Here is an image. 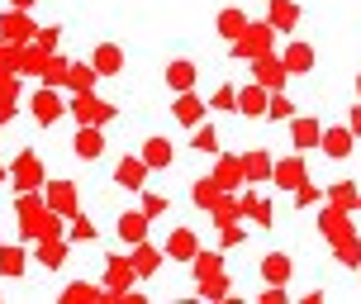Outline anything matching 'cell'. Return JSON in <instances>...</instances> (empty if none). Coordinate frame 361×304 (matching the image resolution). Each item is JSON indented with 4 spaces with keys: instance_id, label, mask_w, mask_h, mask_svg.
I'll list each match as a JSON object with an SVG mask.
<instances>
[{
    "instance_id": "1",
    "label": "cell",
    "mask_w": 361,
    "mask_h": 304,
    "mask_svg": "<svg viewBox=\"0 0 361 304\" xmlns=\"http://www.w3.org/2000/svg\"><path fill=\"white\" fill-rule=\"evenodd\" d=\"M67 114H72L76 124H109V119H114V105H109V100H100L95 90H72Z\"/></svg>"
},
{
    "instance_id": "2",
    "label": "cell",
    "mask_w": 361,
    "mask_h": 304,
    "mask_svg": "<svg viewBox=\"0 0 361 304\" xmlns=\"http://www.w3.org/2000/svg\"><path fill=\"white\" fill-rule=\"evenodd\" d=\"M271 38H276V29H271V24H247V29L233 38V57L252 62V57L271 53Z\"/></svg>"
},
{
    "instance_id": "3",
    "label": "cell",
    "mask_w": 361,
    "mask_h": 304,
    "mask_svg": "<svg viewBox=\"0 0 361 304\" xmlns=\"http://www.w3.org/2000/svg\"><path fill=\"white\" fill-rule=\"evenodd\" d=\"M10 186L15 190H43V162L34 152H19L15 166H10Z\"/></svg>"
},
{
    "instance_id": "4",
    "label": "cell",
    "mask_w": 361,
    "mask_h": 304,
    "mask_svg": "<svg viewBox=\"0 0 361 304\" xmlns=\"http://www.w3.org/2000/svg\"><path fill=\"white\" fill-rule=\"evenodd\" d=\"M133 281H138V276H133V267H128V257H109L105 262V300L119 304V295H128Z\"/></svg>"
},
{
    "instance_id": "5",
    "label": "cell",
    "mask_w": 361,
    "mask_h": 304,
    "mask_svg": "<svg viewBox=\"0 0 361 304\" xmlns=\"http://www.w3.org/2000/svg\"><path fill=\"white\" fill-rule=\"evenodd\" d=\"M43 200H48V209L62 219L76 214V186L72 181H43Z\"/></svg>"
},
{
    "instance_id": "6",
    "label": "cell",
    "mask_w": 361,
    "mask_h": 304,
    "mask_svg": "<svg viewBox=\"0 0 361 304\" xmlns=\"http://www.w3.org/2000/svg\"><path fill=\"white\" fill-rule=\"evenodd\" d=\"M252 81H257V86H267V90H281L290 81V72L281 67V57L262 53V57H252Z\"/></svg>"
},
{
    "instance_id": "7",
    "label": "cell",
    "mask_w": 361,
    "mask_h": 304,
    "mask_svg": "<svg viewBox=\"0 0 361 304\" xmlns=\"http://www.w3.org/2000/svg\"><path fill=\"white\" fill-rule=\"evenodd\" d=\"M271 186H276V190H295V186H300V181H305V157H300V152H295V157H281V162H271Z\"/></svg>"
},
{
    "instance_id": "8",
    "label": "cell",
    "mask_w": 361,
    "mask_h": 304,
    "mask_svg": "<svg viewBox=\"0 0 361 304\" xmlns=\"http://www.w3.org/2000/svg\"><path fill=\"white\" fill-rule=\"evenodd\" d=\"M204 100H200L195 90H176V105H171V119L176 124H185V128H195V124H204Z\"/></svg>"
},
{
    "instance_id": "9",
    "label": "cell",
    "mask_w": 361,
    "mask_h": 304,
    "mask_svg": "<svg viewBox=\"0 0 361 304\" xmlns=\"http://www.w3.org/2000/svg\"><path fill=\"white\" fill-rule=\"evenodd\" d=\"M267 95H271V90H267V86H257V81H252V86H243V90H238L233 109L243 114V119H267Z\"/></svg>"
},
{
    "instance_id": "10",
    "label": "cell",
    "mask_w": 361,
    "mask_h": 304,
    "mask_svg": "<svg viewBox=\"0 0 361 304\" xmlns=\"http://www.w3.org/2000/svg\"><path fill=\"white\" fill-rule=\"evenodd\" d=\"M62 114H67V105H62V95H57V86H43V90L34 95V119H38L43 128H48V124H57Z\"/></svg>"
},
{
    "instance_id": "11",
    "label": "cell",
    "mask_w": 361,
    "mask_h": 304,
    "mask_svg": "<svg viewBox=\"0 0 361 304\" xmlns=\"http://www.w3.org/2000/svg\"><path fill=\"white\" fill-rule=\"evenodd\" d=\"M29 38H34V24H29V15H24V10H10V15L0 19V43H5V48L29 43Z\"/></svg>"
},
{
    "instance_id": "12",
    "label": "cell",
    "mask_w": 361,
    "mask_h": 304,
    "mask_svg": "<svg viewBox=\"0 0 361 304\" xmlns=\"http://www.w3.org/2000/svg\"><path fill=\"white\" fill-rule=\"evenodd\" d=\"M319 133H324V124H319L314 114H300V119H290V143H295V152H309V147H319Z\"/></svg>"
},
{
    "instance_id": "13",
    "label": "cell",
    "mask_w": 361,
    "mask_h": 304,
    "mask_svg": "<svg viewBox=\"0 0 361 304\" xmlns=\"http://www.w3.org/2000/svg\"><path fill=\"white\" fill-rule=\"evenodd\" d=\"M72 152L81 162H95L100 152H105V138H100V124H81L76 128V138H72Z\"/></svg>"
},
{
    "instance_id": "14",
    "label": "cell",
    "mask_w": 361,
    "mask_h": 304,
    "mask_svg": "<svg viewBox=\"0 0 361 304\" xmlns=\"http://www.w3.org/2000/svg\"><path fill=\"white\" fill-rule=\"evenodd\" d=\"M352 143H357V133H352V128H324V133H319V147H324L333 162L352 157Z\"/></svg>"
},
{
    "instance_id": "15",
    "label": "cell",
    "mask_w": 361,
    "mask_h": 304,
    "mask_svg": "<svg viewBox=\"0 0 361 304\" xmlns=\"http://www.w3.org/2000/svg\"><path fill=\"white\" fill-rule=\"evenodd\" d=\"M147 166L143 157H119V166H114V181L124 186V190H143V181H147Z\"/></svg>"
},
{
    "instance_id": "16",
    "label": "cell",
    "mask_w": 361,
    "mask_h": 304,
    "mask_svg": "<svg viewBox=\"0 0 361 304\" xmlns=\"http://www.w3.org/2000/svg\"><path fill=\"white\" fill-rule=\"evenodd\" d=\"M267 24L276 29V34H290V29L300 24V5H295V0H271L267 5Z\"/></svg>"
},
{
    "instance_id": "17",
    "label": "cell",
    "mask_w": 361,
    "mask_h": 304,
    "mask_svg": "<svg viewBox=\"0 0 361 304\" xmlns=\"http://www.w3.org/2000/svg\"><path fill=\"white\" fill-rule=\"evenodd\" d=\"M114 229H119V238H124L128 248H133V243H143V238H147L152 219H147L143 209H128V214H119V224H114Z\"/></svg>"
},
{
    "instance_id": "18",
    "label": "cell",
    "mask_w": 361,
    "mask_h": 304,
    "mask_svg": "<svg viewBox=\"0 0 361 304\" xmlns=\"http://www.w3.org/2000/svg\"><path fill=\"white\" fill-rule=\"evenodd\" d=\"M281 67H286L290 76H309L314 72V48H309V43H290L286 53H281Z\"/></svg>"
},
{
    "instance_id": "19",
    "label": "cell",
    "mask_w": 361,
    "mask_h": 304,
    "mask_svg": "<svg viewBox=\"0 0 361 304\" xmlns=\"http://www.w3.org/2000/svg\"><path fill=\"white\" fill-rule=\"evenodd\" d=\"M90 67H95L100 76H119L124 72V48H119V43H100L95 57H90Z\"/></svg>"
},
{
    "instance_id": "20",
    "label": "cell",
    "mask_w": 361,
    "mask_h": 304,
    "mask_svg": "<svg viewBox=\"0 0 361 304\" xmlns=\"http://www.w3.org/2000/svg\"><path fill=\"white\" fill-rule=\"evenodd\" d=\"M128 267H133V276H157V267H162V252L152 248V243H133V257H128Z\"/></svg>"
},
{
    "instance_id": "21",
    "label": "cell",
    "mask_w": 361,
    "mask_h": 304,
    "mask_svg": "<svg viewBox=\"0 0 361 304\" xmlns=\"http://www.w3.org/2000/svg\"><path fill=\"white\" fill-rule=\"evenodd\" d=\"M34 262L43 271H62V262H67V243H62V238H38Z\"/></svg>"
},
{
    "instance_id": "22",
    "label": "cell",
    "mask_w": 361,
    "mask_h": 304,
    "mask_svg": "<svg viewBox=\"0 0 361 304\" xmlns=\"http://www.w3.org/2000/svg\"><path fill=\"white\" fill-rule=\"evenodd\" d=\"M290 271H295V262H290L286 252H267V257H262V281H267V286H286Z\"/></svg>"
},
{
    "instance_id": "23",
    "label": "cell",
    "mask_w": 361,
    "mask_h": 304,
    "mask_svg": "<svg viewBox=\"0 0 361 304\" xmlns=\"http://www.w3.org/2000/svg\"><path fill=\"white\" fill-rule=\"evenodd\" d=\"M195 252H200V238L190 229H176L171 238H166V257H171V262H190Z\"/></svg>"
},
{
    "instance_id": "24",
    "label": "cell",
    "mask_w": 361,
    "mask_h": 304,
    "mask_svg": "<svg viewBox=\"0 0 361 304\" xmlns=\"http://www.w3.org/2000/svg\"><path fill=\"white\" fill-rule=\"evenodd\" d=\"M195 81H200V67L185 62V57H176V62L166 67V86L171 90H195Z\"/></svg>"
},
{
    "instance_id": "25",
    "label": "cell",
    "mask_w": 361,
    "mask_h": 304,
    "mask_svg": "<svg viewBox=\"0 0 361 304\" xmlns=\"http://www.w3.org/2000/svg\"><path fill=\"white\" fill-rule=\"evenodd\" d=\"M214 186H219V190H238V186H247V181H243V157H219Z\"/></svg>"
},
{
    "instance_id": "26",
    "label": "cell",
    "mask_w": 361,
    "mask_h": 304,
    "mask_svg": "<svg viewBox=\"0 0 361 304\" xmlns=\"http://www.w3.org/2000/svg\"><path fill=\"white\" fill-rule=\"evenodd\" d=\"M62 304H105V286H90V281H72L62 290Z\"/></svg>"
},
{
    "instance_id": "27",
    "label": "cell",
    "mask_w": 361,
    "mask_h": 304,
    "mask_svg": "<svg viewBox=\"0 0 361 304\" xmlns=\"http://www.w3.org/2000/svg\"><path fill=\"white\" fill-rule=\"evenodd\" d=\"M138 157H143L147 166H171L176 147H171V138H162V133H157V138H147V143H143V152H138Z\"/></svg>"
},
{
    "instance_id": "28",
    "label": "cell",
    "mask_w": 361,
    "mask_h": 304,
    "mask_svg": "<svg viewBox=\"0 0 361 304\" xmlns=\"http://www.w3.org/2000/svg\"><path fill=\"white\" fill-rule=\"evenodd\" d=\"M319 233H324L328 243H338L343 233H352V224H347V209H338V205H328L324 219H319Z\"/></svg>"
},
{
    "instance_id": "29",
    "label": "cell",
    "mask_w": 361,
    "mask_h": 304,
    "mask_svg": "<svg viewBox=\"0 0 361 304\" xmlns=\"http://www.w3.org/2000/svg\"><path fill=\"white\" fill-rule=\"evenodd\" d=\"M24 271H29V257H24V248H5V243H0V276L19 281Z\"/></svg>"
},
{
    "instance_id": "30",
    "label": "cell",
    "mask_w": 361,
    "mask_h": 304,
    "mask_svg": "<svg viewBox=\"0 0 361 304\" xmlns=\"http://www.w3.org/2000/svg\"><path fill=\"white\" fill-rule=\"evenodd\" d=\"M333 257H338L343 267L357 271V267H361V238H357V233H343V238L333 243Z\"/></svg>"
},
{
    "instance_id": "31",
    "label": "cell",
    "mask_w": 361,
    "mask_h": 304,
    "mask_svg": "<svg viewBox=\"0 0 361 304\" xmlns=\"http://www.w3.org/2000/svg\"><path fill=\"white\" fill-rule=\"evenodd\" d=\"M95 81H100V72L90 62H67V86L72 90H95Z\"/></svg>"
},
{
    "instance_id": "32",
    "label": "cell",
    "mask_w": 361,
    "mask_h": 304,
    "mask_svg": "<svg viewBox=\"0 0 361 304\" xmlns=\"http://www.w3.org/2000/svg\"><path fill=\"white\" fill-rule=\"evenodd\" d=\"M357 186H352V181H333V186H328V205H338V209H347V214H352V209H357Z\"/></svg>"
},
{
    "instance_id": "33",
    "label": "cell",
    "mask_w": 361,
    "mask_h": 304,
    "mask_svg": "<svg viewBox=\"0 0 361 304\" xmlns=\"http://www.w3.org/2000/svg\"><path fill=\"white\" fill-rule=\"evenodd\" d=\"M214 24H219V34H224V38H228V43H233V38L243 34L247 24H252V19L243 15V10H219V19H214Z\"/></svg>"
},
{
    "instance_id": "34",
    "label": "cell",
    "mask_w": 361,
    "mask_h": 304,
    "mask_svg": "<svg viewBox=\"0 0 361 304\" xmlns=\"http://www.w3.org/2000/svg\"><path fill=\"white\" fill-rule=\"evenodd\" d=\"M38 76H43V86H67V62L62 57H43V67H38Z\"/></svg>"
},
{
    "instance_id": "35",
    "label": "cell",
    "mask_w": 361,
    "mask_h": 304,
    "mask_svg": "<svg viewBox=\"0 0 361 304\" xmlns=\"http://www.w3.org/2000/svg\"><path fill=\"white\" fill-rule=\"evenodd\" d=\"M271 176V157L267 152H247L243 157V181H267Z\"/></svg>"
},
{
    "instance_id": "36",
    "label": "cell",
    "mask_w": 361,
    "mask_h": 304,
    "mask_svg": "<svg viewBox=\"0 0 361 304\" xmlns=\"http://www.w3.org/2000/svg\"><path fill=\"white\" fill-rule=\"evenodd\" d=\"M228 295V276H200V300H224Z\"/></svg>"
},
{
    "instance_id": "37",
    "label": "cell",
    "mask_w": 361,
    "mask_h": 304,
    "mask_svg": "<svg viewBox=\"0 0 361 304\" xmlns=\"http://www.w3.org/2000/svg\"><path fill=\"white\" fill-rule=\"evenodd\" d=\"M195 152H219V128L214 124H195V138H190Z\"/></svg>"
},
{
    "instance_id": "38",
    "label": "cell",
    "mask_w": 361,
    "mask_h": 304,
    "mask_svg": "<svg viewBox=\"0 0 361 304\" xmlns=\"http://www.w3.org/2000/svg\"><path fill=\"white\" fill-rule=\"evenodd\" d=\"M219 195H224V190L214 186V176H209V181H195V186H190V200H195L200 209H209V205H214Z\"/></svg>"
},
{
    "instance_id": "39",
    "label": "cell",
    "mask_w": 361,
    "mask_h": 304,
    "mask_svg": "<svg viewBox=\"0 0 361 304\" xmlns=\"http://www.w3.org/2000/svg\"><path fill=\"white\" fill-rule=\"evenodd\" d=\"M190 262H195V281H200V276H219V271H224V257H219V252H195Z\"/></svg>"
},
{
    "instance_id": "40",
    "label": "cell",
    "mask_w": 361,
    "mask_h": 304,
    "mask_svg": "<svg viewBox=\"0 0 361 304\" xmlns=\"http://www.w3.org/2000/svg\"><path fill=\"white\" fill-rule=\"evenodd\" d=\"M267 119H295V105H290L281 90H271V95H267Z\"/></svg>"
},
{
    "instance_id": "41",
    "label": "cell",
    "mask_w": 361,
    "mask_h": 304,
    "mask_svg": "<svg viewBox=\"0 0 361 304\" xmlns=\"http://www.w3.org/2000/svg\"><path fill=\"white\" fill-rule=\"evenodd\" d=\"M319 200H324V190H319V186H314V181H300V186H295V205H300V209H309V205H319Z\"/></svg>"
},
{
    "instance_id": "42",
    "label": "cell",
    "mask_w": 361,
    "mask_h": 304,
    "mask_svg": "<svg viewBox=\"0 0 361 304\" xmlns=\"http://www.w3.org/2000/svg\"><path fill=\"white\" fill-rule=\"evenodd\" d=\"M143 190H147V186H143ZM166 209H171V200H166V195H157V190H147V195H143V214L147 219H162Z\"/></svg>"
},
{
    "instance_id": "43",
    "label": "cell",
    "mask_w": 361,
    "mask_h": 304,
    "mask_svg": "<svg viewBox=\"0 0 361 304\" xmlns=\"http://www.w3.org/2000/svg\"><path fill=\"white\" fill-rule=\"evenodd\" d=\"M72 243H95V224L86 214H72Z\"/></svg>"
},
{
    "instance_id": "44",
    "label": "cell",
    "mask_w": 361,
    "mask_h": 304,
    "mask_svg": "<svg viewBox=\"0 0 361 304\" xmlns=\"http://www.w3.org/2000/svg\"><path fill=\"white\" fill-rule=\"evenodd\" d=\"M243 238H247V233L238 229V219H228V224H219V243H224V248H238Z\"/></svg>"
},
{
    "instance_id": "45",
    "label": "cell",
    "mask_w": 361,
    "mask_h": 304,
    "mask_svg": "<svg viewBox=\"0 0 361 304\" xmlns=\"http://www.w3.org/2000/svg\"><path fill=\"white\" fill-rule=\"evenodd\" d=\"M233 100H238V90H233V86H219L214 95L204 100V105H209V109H233Z\"/></svg>"
},
{
    "instance_id": "46",
    "label": "cell",
    "mask_w": 361,
    "mask_h": 304,
    "mask_svg": "<svg viewBox=\"0 0 361 304\" xmlns=\"http://www.w3.org/2000/svg\"><path fill=\"white\" fill-rule=\"evenodd\" d=\"M34 38H38V48H43V53H57V38H62V29H34Z\"/></svg>"
},
{
    "instance_id": "47",
    "label": "cell",
    "mask_w": 361,
    "mask_h": 304,
    "mask_svg": "<svg viewBox=\"0 0 361 304\" xmlns=\"http://www.w3.org/2000/svg\"><path fill=\"white\" fill-rule=\"evenodd\" d=\"M262 304H290L286 286H267V290H262Z\"/></svg>"
},
{
    "instance_id": "48",
    "label": "cell",
    "mask_w": 361,
    "mask_h": 304,
    "mask_svg": "<svg viewBox=\"0 0 361 304\" xmlns=\"http://www.w3.org/2000/svg\"><path fill=\"white\" fill-rule=\"evenodd\" d=\"M247 214H252L257 224L267 229V224H271V205H267V200H252V209H247Z\"/></svg>"
},
{
    "instance_id": "49",
    "label": "cell",
    "mask_w": 361,
    "mask_h": 304,
    "mask_svg": "<svg viewBox=\"0 0 361 304\" xmlns=\"http://www.w3.org/2000/svg\"><path fill=\"white\" fill-rule=\"evenodd\" d=\"M347 128H352V133H357V138H361V105L352 109V119H347Z\"/></svg>"
},
{
    "instance_id": "50",
    "label": "cell",
    "mask_w": 361,
    "mask_h": 304,
    "mask_svg": "<svg viewBox=\"0 0 361 304\" xmlns=\"http://www.w3.org/2000/svg\"><path fill=\"white\" fill-rule=\"evenodd\" d=\"M10 5H15V10H29V5H34V0H10Z\"/></svg>"
},
{
    "instance_id": "51",
    "label": "cell",
    "mask_w": 361,
    "mask_h": 304,
    "mask_svg": "<svg viewBox=\"0 0 361 304\" xmlns=\"http://www.w3.org/2000/svg\"><path fill=\"white\" fill-rule=\"evenodd\" d=\"M357 95H361V76H357Z\"/></svg>"
},
{
    "instance_id": "52",
    "label": "cell",
    "mask_w": 361,
    "mask_h": 304,
    "mask_svg": "<svg viewBox=\"0 0 361 304\" xmlns=\"http://www.w3.org/2000/svg\"><path fill=\"white\" fill-rule=\"evenodd\" d=\"M0 181H5V166H0Z\"/></svg>"
},
{
    "instance_id": "53",
    "label": "cell",
    "mask_w": 361,
    "mask_h": 304,
    "mask_svg": "<svg viewBox=\"0 0 361 304\" xmlns=\"http://www.w3.org/2000/svg\"><path fill=\"white\" fill-rule=\"evenodd\" d=\"M357 209H361V195H357Z\"/></svg>"
},
{
    "instance_id": "54",
    "label": "cell",
    "mask_w": 361,
    "mask_h": 304,
    "mask_svg": "<svg viewBox=\"0 0 361 304\" xmlns=\"http://www.w3.org/2000/svg\"><path fill=\"white\" fill-rule=\"evenodd\" d=\"M357 271H361V267H357Z\"/></svg>"
}]
</instances>
